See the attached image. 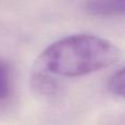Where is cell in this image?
Wrapping results in <instances>:
<instances>
[{"mask_svg": "<svg viewBox=\"0 0 125 125\" xmlns=\"http://www.w3.org/2000/svg\"><path fill=\"white\" fill-rule=\"evenodd\" d=\"M120 57V48L109 40L90 33H76L46 46L35 68L54 77H82L109 68Z\"/></svg>", "mask_w": 125, "mask_h": 125, "instance_id": "obj_1", "label": "cell"}, {"mask_svg": "<svg viewBox=\"0 0 125 125\" xmlns=\"http://www.w3.org/2000/svg\"><path fill=\"white\" fill-rule=\"evenodd\" d=\"M83 10L92 17H125V0H92L84 2Z\"/></svg>", "mask_w": 125, "mask_h": 125, "instance_id": "obj_2", "label": "cell"}, {"mask_svg": "<svg viewBox=\"0 0 125 125\" xmlns=\"http://www.w3.org/2000/svg\"><path fill=\"white\" fill-rule=\"evenodd\" d=\"M31 84L36 94L46 99L56 98L61 92V84L57 78L37 68H34L32 73Z\"/></svg>", "mask_w": 125, "mask_h": 125, "instance_id": "obj_3", "label": "cell"}, {"mask_svg": "<svg viewBox=\"0 0 125 125\" xmlns=\"http://www.w3.org/2000/svg\"><path fill=\"white\" fill-rule=\"evenodd\" d=\"M13 94L12 70L8 62L0 59V104L11 99Z\"/></svg>", "mask_w": 125, "mask_h": 125, "instance_id": "obj_4", "label": "cell"}, {"mask_svg": "<svg viewBox=\"0 0 125 125\" xmlns=\"http://www.w3.org/2000/svg\"><path fill=\"white\" fill-rule=\"evenodd\" d=\"M108 89L113 94L125 98V67L115 71L109 78Z\"/></svg>", "mask_w": 125, "mask_h": 125, "instance_id": "obj_5", "label": "cell"}, {"mask_svg": "<svg viewBox=\"0 0 125 125\" xmlns=\"http://www.w3.org/2000/svg\"><path fill=\"white\" fill-rule=\"evenodd\" d=\"M122 123H123V122H122ZM124 123H125V122H124Z\"/></svg>", "mask_w": 125, "mask_h": 125, "instance_id": "obj_6", "label": "cell"}]
</instances>
